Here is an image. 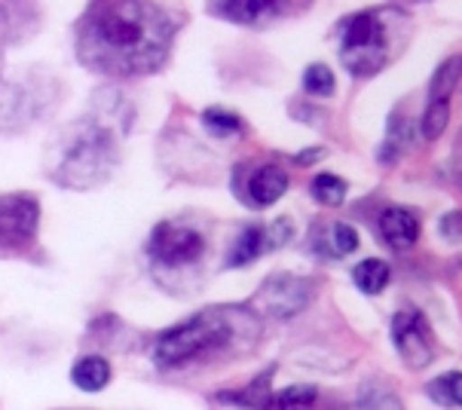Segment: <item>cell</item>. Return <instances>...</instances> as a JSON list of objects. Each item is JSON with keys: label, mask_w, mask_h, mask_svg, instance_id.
I'll list each match as a JSON object with an SVG mask.
<instances>
[{"label": "cell", "mask_w": 462, "mask_h": 410, "mask_svg": "<svg viewBox=\"0 0 462 410\" xmlns=\"http://www.w3.org/2000/svg\"><path fill=\"white\" fill-rule=\"evenodd\" d=\"M181 28L184 13L169 4H89L74 28L77 61L114 80L156 74Z\"/></svg>", "instance_id": "6da1fadb"}, {"label": "cell", "mask_w": 462, "mask_h": 410, "mask_svg": "<svg viewBox=\"0 0 462 410\" xmlns=\"http://www.w3.org/2000/svg\"><path fill=\"white\" fill-rule=\"evenodd\" d=\"M261 337V315L252 306H208L156 334L151 361L156 370L206 368L224 359L245 356Z\"/></svg>", "instance_id": "7a4b0ae2"}, {"label": "cell", "mask_w": 462, "mask_h": 410, "mask_svg": "<svg viewBox=\"0 0 462 410\" xmlns=\"http://www.w3.org/2000/svg\"><path fill=\"white\" fill-rule=\"evenodd\" d=\"M116 163H120V144L111 126L86 120L74 126L59 144L50 178L65 191H92L114 175Z\"/></svg>", "instance_id": "3957f363"}, {"label": "cell", "mask_w": 462, "mask_h": 410, "mask_svg": "<svg viewBox=\"0 0 462 410\" xmlns=\"http://www.w3.org/2000/svg\"><path fill=\"white\" fill-rule=\"evenodd\" d=\"M402 22L393 10H365L346 15L337 28L340 61L352 77H377L404 50Z\"/></svg>", "instance_id": "277c9868"}, {"label": "cell", "mask_w": 462, "mask_h": 410, "mask_svg": "<svg viewBox=\"0 0 462 410\" xmlns=\"http://www.w3.org/2000/svg\"><path fill=\"white\" fill-rule=\"evenodd\" d=\"M273 377H276V365L266 368L261 377H254L245 389L221 392L217 401L245 410H346V401L337 398L334 392H325L322 386H285V389H273Z\"/></svg>", "instance_id": "5b68a950"}, {"label": "cell", "mask_w": 462, "mask_h": 410, "mask_svg": "<svg viewBox=\"0 0 462 410\" xmlns=\"http://www.w3.org/2000/svg\"><path fill=\"white\" fill-rule=\"evenodd\" d=\"M147 255H151L153 270H190L206 257V236L199 227L187 224L181 218H169L151 230V242H147Z\"/></svg>", "instance_id": "8992f818"}, {"label": "cell", "mask_w": 462, "mask_h": 410, "mask_svg": "<svg viewBox=\"0 0 462 410\" xmlns=\"http://www.w3.org/2000/svg\"><path fill=\"white\" fill-rule=\"evenodd\" d=\"M41 233V202L28 193H0V257H25Z\"/></svg>", "instance_id": "52a82bcc"}, {"label": "cell", "mask_w": 462, "mask_h": 410, "mask_svg": "<svg viewBox=\"0 0 462 410\" xmlns=\"http://www.w3.org/2000/svg\"><path fill=\"white\" fill-rule=\"evenodd\" d=\"M393 343H395L398 359H402L404 368H411V370L429 368L435 361V356H438L435 331H432L429 319L417 310V306H404V310L395 312Z\"/></svg>", "instance_id": "ba28073f"}, {"label": "cell", "mask_w": 462, "mask_h": 410, "mask_svg": "<svg viewBox=\"0 0 462 410\" xmlns=\"http://www.w3.org/2000/svg\"><path fill=\"white\" fill-rule=\"evenodd\" d=\"M288 172L276 163H261V165H236L233 172V191L236 200L248 209H270L282 196L288 193Z\"/></svg>", "instance_id": "9c48e42d"}, {"label": "cell", "mask_w": 462, "mask_h": 410, "mask_svg": "<svg viewBox=\"0 0 462 410\" xmlns=\"http://www.w3.org/2000/svg\"><path fill=\"white\" fill-rule=\"evenodd\" d=\"M312 288L316 282L310 279H297L291 273H276L261 285L257 294V306L263 315H276V319H291L294 312H300L310 303Z\"/></svg>", "instance_id": "30bf717a"}, {"label": "cell", "mask_w": 462, "mask_h": 410, "mask_svg": "<svg viewBox=\"0 0 462 410\" xmlns=\"http://www.w3.org/2000/svg\"><path fill=\"white\" fill-rule=\"evenodd\" d=\"M288 239H291V220L288 218L276 220V224H266V227H245V230L236 236L233 248L226 251V266L252 264V260L263 257L266 251L282 248Z\"/></svg>", "instance_id": "8fae6325"}, {"label": "cell", "mask_w": 462, "mask_h": 410, "mask_svg": "<svg viewBox=\"0 0 462 410\" xmlns=\"http://www.w3.org/2000/svg\"><path fill=\"white\" fill-rule=\"evenodd\" d=\"M307 6H297V4H279V0H230V4H211L208 13L221 15L226 22H236V25L245 28H263L279 22L282 15L288 13H300Z\"/></svg>", "instance_id": "7c38bea8"}, {"label": "cell", "mask_w": 462, "mask_h": 410, "mask_svg": "<svg viewBox=\"0 0 462 410\" xmlns=\"http://www.w3.org/2000/svg\"><path fill=\"white\" fill-rule=\"evenodd\" d=\"M380 236L393 248L404 251L420 239V220L411 209H404V205H393V209H386L380 215Z\"/></svg>", "instance_id": "4fadbf2b"}, {"label": "cell", "mask_w": 462, "mask_h": 410, "mask_svg": "<svg viewBox=\"0 0 462 410\" xmlns=\"http://www.w3.org/2000/svg\"><path fill=\"white\" fill-rule=\"evenodd\" d=\"M413 144V129H411V120H407L404 110H395L393 116H389V126H386V138H383L380 144V163L393 165L398 163L402 156L407 154V147Z\"/></svg>", "instance_id": "5bb4252c"}, {"label": "cell", "mask_w": 462, "mask_h": 410, "mask_svg": "<svg viewBox=\"0 0 462 410\" xmlns=\"http://www.w3.org/2000/svg\"><path fill=\"white\" fill-rule=\"evenodd\" d=\"M114 370H111V361L101 359V356H83L74 361L70 368V380H74L77 389L83 392H101L107 383H111Z\"/></svg>", "instance_id": "9a60e30c"}, {"label": "cell", "mask_w": 462, "mask_h": 410, "mask_svg": "<svg viewBox=\"0 0 462 410\" xmlns=\"http://www.w3.org/2000/svg\"><path fill=\"white\" fill-rule=\"evenodd\" d=\"M389 279H393V270H389L386 260H362V264L352 270V282H356V288L362 291V294H380L383 288L389 285Z\"/></svg>", "instance_id": "2e32d148"}, {"label": "cell", "mask_w": 462, "mask_h": 410, "mask_svg": "<svg viewBox=\"0 0 462 410\" xmlns=\"http://www.w3.org/2000/svg\"><path fill=\"white\" fill-rule=\"evenodd\" d=\"M426 396L432 398L438 407L457 410L462 405V374L459 370H450V374L435 377V380L426 386Z\"/></svg>", "instance_id": "e0dca14e"}, {"label": "cell", "mask_w": 462, "mask_h": 410, "mask_svg": "<svg viewBox=\"0 0 462 410\" xmlns=\"http://www.w3.org/2000/svg\"><path fill=\"white\" fill-rule=\"evenodd\" d=\"M322 233H325L322 236L325 246H319V251L328 257H346L358 248V233L352 230L349 224H331V227H325Z\"/></svg>", "instance_id": "ac0fdd59"}, {"label": "cell", "mask_w": 462, "mask_h": 410, "mask_svg": "<svg viewBox=\"0 0 462 410\" xmlns=\"http://www.w3.org/2000/svg\"><path fill=\"white\" fill-rule=\"evenodd\" d=\"M459 83V55H450L448 61H441V68L435 70L432 83H429V101H450Z\"/></svg>", "instance_id": "d6986e66"}, {"label": "cell", "mask_w": 462, "mask_h": 410, "mask_svg": "<svg viewBox=\"0 0 462 410\" xmlns=\"http://www.w3.org/2000/svg\"><path fill=\"white\" fill-rule=\"evenodd\" d=\"M310 193H312V200H316L319 205H331V209H334V205H340L343 200H346L349 187H346V181H343V178L331 175V172H322V175L312 178Z\"/></svg>", "instance_id": "ffe728a7"}, {"label": "cell", "mask_w": 462, "mask_h": 410, "mask_svg": "<svg viewBox=\"0 0 462 410\" xmlns=\"http://www.w3.org/2000/svg\"><path fill=\"white\" fill-rule=\"evenodd\" d=\"M202 126H206L215 138H230V135H242V132H245L242 116L224 107H208L206 114H202Z\"/></svg>", "instance_id": "44dd1931"}, {"label": "cell", "mask_w": 462, "mask_h": 410, "mask_svg": "<svg viewBox=\"0 0 462 410\" xmlns=\"http://www.w3.org/2000/svg\"><path fill=\"white\" fill-rule=\"evenodd\" d=\"M450 123V101H429L426 114H422V138L426 141H438L444 135Z\"/></svg>", "instance_id": "7402d4cb"}, {"label": "cell", "mask_w": 462, "mask_h": 410, "mask_svg": "<svg viewBox=\"0 0 462 410\" xmlns=\"http://www.w3.org/2000/svg\"><path fill=\"white\" fill-rule=\"evenodd\" d=\"M358 410H404V405L398 401L393 386H365Z\"/></svg>", "instance_id": "603a6c76"}, {"label": "cell", "mask_w": 462, "mask_h": 410, "mask_svg": "<svg viewBox=\"0 0 462 410\" xmlns=\"http://www.w3.org/2000/svg\"><path fill=\"white\" fill-rule=\"evenodd\" d=\"M334 70L328 68V65H310L307 70H303V89L310 92V96H316V98H325V96H331L334 92Z\"/></svg>", "instance_id": "cb8c5ba5"}, {"label": "cell", "mask_w": 462, "mask_h": 410, "mask_svg": "<svg viewBox=\"0 0 462 410\" xmlns=\"http://www.w3.org/2000/svg\"><path fill=\"white\" fill-rule=\"evenodd\" d=\"M441 233L448 236H453V242L459 239V211H453V215H444V220H441Z\"/></svg>", "instance_id": "d4e9b609"}]
</instances>
